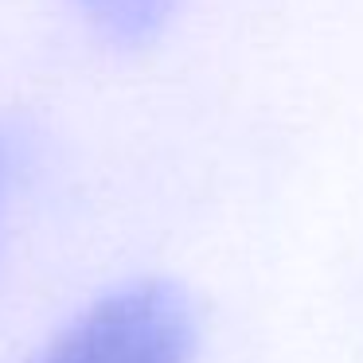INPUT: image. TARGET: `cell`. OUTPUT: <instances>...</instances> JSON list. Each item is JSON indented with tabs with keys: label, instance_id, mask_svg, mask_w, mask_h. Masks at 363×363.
I'll return each mask as SVG.
<instances>
[{
	"label": "cell",
	"instance_id": "cell-1",
	"mask_svg": "<svg viewBox=\"0 0 363 363\" xmlns=\"http://www.w3.org/2000/svg\"><path fill=\"white\" fill-rule=\"evenodd\" d=\"M199 316L172 277H133L98 293L32 363H188Z\"/></svg>",
	"mask_w": 363,
	"mask_h": 363
},
{
	"label": "cell",
	"instance_id": "cell-2",
	"mask_svg": "<svg viewBox=\"0 0 363 363\" xmlns=\"http://www.w3.org/2000/svg\"><path fill=\"white\" fill-rule=\"evenodd\" d=\"M176 0H79L82 16L113 43H145L164 28Z\"/></svg>",
	"mask_w": 363,
	"mask_h": 363
},
{
	"label": "cell",
	"instance_id": "cell-3",
	"mask_svg": "<svg viewBox=\"0 0 363 363\" xmlns=\"http://www.w3.org/2000/svg\"><path fill=\"white\" fill-rule=\"evenodd\" d=\"M16 160H20V133L9 125V121H0V199L9 191V180L16 172Z\"/></svg>",
	"mask_w": 363,
	"mask_h": 363
}]
</instances>
